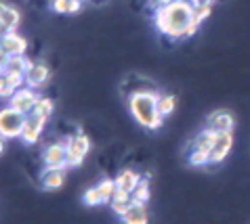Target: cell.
I'll return each mask as SVG.
<instances>
[{"label":"cell","mask_w":250,"mask_h":224,"mask_svg":"<svg viewBox=\"0 0 250 224\" xmlns=\"http://www.w3.org/2000/svg\"><path fill=\"white\" fill-rule=\"evenodd\" d=\"M130 205H133V199H112L109 201V207H112V212L116 216H124Z\"/></svg>","instance_id":"24"},{"label":"cell","mask_w":250,"mask_h":224,"mask_svg":"<svg viewBox=\"0 0 250 224\" xmlns=\"http://www.w3.org/2000/svg\"><path fill=\"white\" fill-rule=\"evenodd\" d=\"M133 201H137V204H147L149 201V183H147V178H141V183L137 185V188L133 191Z\"/></svg>","instance_id":"22"},{"label":"cell","mask_w":250,"mask_h":224,"mask_svg":"<svg viewBox=\"0 0 250 224\" xmlns=\"http://www.w3.org/2000/svg\"><path fill=\"white\" fill-rule=\"evenodd\" d=\"M158 99L160 94L151 93V90H137V93L130 94L128 109L139 126H143L147 130H158L162 126L164 117L158 111Z\"/></svg>","instance_id":"2"},{"label":"cell","mask_w":250,"mask_h":224,"mask_svg":"<svg viewBox=\"0 0 250 224\" xmlns=\"http://www.w3.org/2000/svg\"><path fill=\"white\" fill-rule=\"evenodd\" d=\"M160 2H162V4H168V2H172V0H160Z\"/></svg>","instance_id":"32"},{"label":"cell","mask_w":250,"mask_h":224,"mask_svg":"<svg viewBox=\"0 0 250 224\" xmlns=\"http://www.w3.org/2000/svg\"><path fill=\"white\" fill-rule=\"evenodd\" d=\"M38 90L36 88H30V86H21L15 94L9 99V105L13 109L21 111V113H32L34 111V105L38 101Z\"/></svg>","instance_id":"4"},{"label":"cell","mask_w":250,"mask_h":224,"mask_svg":"<svg viewBox=\"0 0 250 224\" xmlns=\"http://www.w3.org/2000/svg\"><path fill=\"white\" fill-rule=\"evenodd\" d=\"M84 0H51V9L57 15H76L82 11Z\"/></svg>","instance_id":"14"},{"label":"cell","mask_w":250,"mask_h":224,"mask_svg":"<svg viewBox=\"0 0 250 224\" xmlns=\"http://www.w3.org/2000/svg\"><path fill=\"white\" fill-rule=\"evenodd\" d=\"M212 13V4H200V6H193V19L202 25V21H206Z\"/></svg>","instance_id":"26"},{"label":"cell","mask_w":250,"mask_h":224,"mask_svg":"<svg viewBox=\"0 0 250 224\" xmlns=\"http://www.w3.org/2000/svg\"><path fill=\"white\" fill-rule=\"evenodd\" d=\"M53 109H55V105L51 99H46V96H38L36 105H34V113L44 117V120H48V117L53 115Z\"/></svg>","instance_id":"19"},{"label":"cell","mask_w":250,"mask_h":224,"mask_svg":"<svg viewBox=\"0 0 250 224\" xmlns=\"http://www.w3.org/2000/svg\"><path fill=\"white\" fill-rule=\"evenodd\" d=\"M65 145L69 149V155H76L80 159H84L88 155V151H91V138L86 134H74L72 138H67Z\"/></svg>","instance_id":"12"},{"label":"cell","mask_w":250,"mask_h":224,"mask_svg":"<svg viewBox=\"0 0 250 224\" xmlns=\"http://www.w3.org/2000/svg\"><path fill=\"white\" fill-rule=\"evenodd\" d=\"M233 147V134L231 132H217V138H214L212 151H210V164H219L229 155Z\"/></svg>","instance_id":"7"},{"label":"cell","mask_w":250,"mask_h":224,"mask_svg":"<svg viewBox=\"0 0 250 224\" xmlns=\"http://www.w3.org/2000/svg\"><path fill=\"white\" fill-rule=\"evenodd\" d=\"M122 222H128V224H145L149 220L147 216V207H145V204H137V201H133V205H130L126 209V214L120 216Z\"/></svg>","instance_id":"13"},{"label":"cell","mask_w":250,"mask_h":224,"mask_svg":"<svg viewBox=\"0 0 250 224\" xmlns=\"http://www.w3.org/2000/svg\"><path fill=\"white\" fill-rule=\"evenodd\" d=\"M46 122H48V120H44V117L36 115L34 111H32V113H27V120H25L23 132H21V141H23L25 145L38 143V138H40V134H42V130H44Z\"/></svg>","instance_id":"6"},{"label":"cell","mask_w":250,"mask_h":224,"mask_svg":"<svg viewBox=\"0 0 250 224\" xmlns=\"http://www.w3.org/2000/svg\"><path fill=\"white\" fill-rule=\"evenodd\" d=\"M139 183H141V176H139L137 172H133V170H122L116 176V187L124 188V191H130V193L135 191Z\"/></svg>","instance_id":"17"},{"label":"cell","mask_w":250,"mask_h":224,"mask_svg":"<svg viewBox=\"0 0 250 224\" xmlns=\"http://www.w3.org/2000/svg\"><path fill=\"white\" fill-rule=\"evenodd\" d=\"M189 164L191 166H206V164H210V153L191 149V153H189Z\"/></svg>","instance_id":"25"},{"label":"cell","mask_w":250,"mask_h":224,"mask_svg":"<svg viewBox=\"0 0 250 224\" xmlns=\"http://www.w3.org/2000/svg\"><path fill=\"white\" fill-rule=\"evenodd\" d=\"M189 2H191L193 6H200V4H212L214 0H189Z\"/></svg>","instance_id":"28"},{"label":"cell","mask_w":250,"mask_h":224,"mask_svg":"<svg viewBox=\"0 0 250 224\" xmlns=\"http://www.w3.org/2000/svg\"><path fill=\"white\" fill-rule=\"evenodd\" d=\"M214 138H217V130L208 128L204 132H200V134L193 138V149L196 151H204V153H210L212 151V145H214Z\"/></svg>","instance_id":"16"},{"label":"cell","mask_w":250,"mask_h":224,"mask_svg":"<svg viewBox=\"0 0 250 224\" xmlns=\"http://www.w3.org/2000/svg\"><path fill=\"white\" fill-rule=\"evenodd\" d=\"M84 204L88 205V207H95V205H103V199H101V193H99V188L97 187H91L88 191L84 193Z\"/></svg>","instance_id":"23"},{"label":"cell","mask_w":250,"mask_h":224,"mask_svg":"<svg viewBox=\"0 0 250 224\" xmlns=\"http://www.w3.org/2000/svg\"><path fill=\"white\" fill-rule=\"evenodd\" d=\"M67 155H69V149L65 143H53L44 149L42 162L46 168H65L67 170Z\"/></svg>","instance_id":"5"},{"label":"cell","mask_w":250,"mask_h":224,"mask_svg":"<svg viewBox=\"0 0 250 224\" xmlns=\"http://www.w3.org/2000/svg\"><path fill=\"white\" fill-rule=\"evenodd\" d=\"M25 120H27V113H21V111L13 109L11 105H6L4 109H0V136L21 138Z\"/></svg>","instance_id":"3"},{"label":"cell","mask_w":250,"mask_h":224,"mask_svg":"<svg viewBox=\"0 0 250 224\" xmlns=\"http://www.w3.org/2000/svg\"><path fill=\"white\" fill-rule=\"evenodd\" d=\"M48 75H51V72H48V67L44 63H32L25 72V86L36 88V90L42 88L48 82Z\"/></svg>","instance_id":"9"},{"label":"cell","mask_w":250,"mask_h":224,"mask_svg":"<svg viewBox=\"0 0 250 224\" xmlns=\"http://www.w3.org/2000/svg\"><path fill=\"white\" fill-rule=\"evenodd\" d=\"M206 126L212 130H217V132H231L233 130V115L229 113V111H223V109L212 111L206 120Z\"/></svg>","instance_id":"11"},{"label":"cell","mask_w":250,"mask_h":224,"mask_svg":"<svg viewBox=\"0 0 250 224\" xmlns=\"http://www.w3.org/2000/svg\"><path fill=\"white\" fill-rule=\"evenodd\" d=\"M40 185L46 191H57L65 185V168H46L44 172L40 174Z\"/></svg>","instance_id":"8"},{"label":"cell","mask_w":250,"mask_h":224,"mask_svg":"<svg viewBox=\"0 0 250 224\" xmlns=\"http://www.w3.org/2000/svg\"><path fill=\"white\" fill-rule=\"evenodd\" d=\"M4 86H6V75H4V74H0V94H2Z\"/></svg>","instance_id":"29"},{"label":"cell","mask_w":250,"mask_h":224,"mask_svg":"<svg viewBox=\"0 0 250 224\" xmlns=\"http://www.w3.org/2000/svg\"><path fill=\"white\" fill-rule=\"evenodd\" d=\"M0 46L4 48L9 57H13V55H25V51H27V40L23 36H19L15 30H9V32L4 34L2 42H0Z\"/></svg>","instance_id":"10"},{"label":"cell","mask_w":250,"mask_h":224,"mask_svg":"<svg viewBox=\"0 0 250 224\" xmlns=\"http://www.w3.org/2000/svg\"><path fill=\"white\" fill-rule=\"evenodd\" d=\"M193 4L185 0H172V2L160 6L154 13V23L158 32L172 40H183L187 27L193 23Z\"/></svg>","instance_id":"1"},{"label":"cell","mask_w":250,"mask_h":224,"mask_svg":"<svg viewBox=\"0 0 250 224\" xmlns=\"http://www.w3.org/2000/svg\"><path fill=\"white\" fill-rule=\"evenodd\" d=\"M4 141H6V138L0 136V155H2V153H4Z\"/></svg>","instance_id":"31"},{"label":"cell","mask_w":250,"mask_h":224,"mask_svg":"<svg viewBox=\"0 0 250 224\" xmlns=\"http://www.w3.org/2000/svg\"><path fill=\"white\" fill-rule=\"evenodd\" d=\"M86 2H88V0H86Z\"/></svg>","instance_id":"33"},{"label":"cell","mask_w":250,"mask_h":224,"mask_svg":"<svg viewBox=\"0 0 250 224\" xmlns=\"http://www.w3.org/2000/svg\"><path fill=\"white\" fill-rule=\"evenodd\" d=\"M6 32H9V30H6L4 25H0V42H2V38H4V34H6Z\"/></svg>","instance_id":"30"},{"label":"cell","mask_w":250,"mask_h":224,"mask_svg":"<svg viewBox=\"0 0 250 224\" xmlns=\"http://www.w3.org/2000/svg\"><path fill=\"white\" fill-rule=\"evenodd\" d=\"M32 65V61L25 57V55H13L9 57V63H6V69L4 72H13V74H23L27 72V67Z\"/></svg>","instance_id":"18"},{"label":"cell","mask_w":250,"mask_h":224,"mask_svg":"<svg viewBox=\"0 0 250 224\" xmlns=\"http://www.w3.org/2000/svg\"><path fill=\"white\" fill-rule=\"evenodd\" d=\"M19 21H21V15H19L17 9H13L11 4L0 2V25H4L6 30H17Z\"/></svg>","instance_id":"15"},{"label":"cell","mask_w":250,"mask_h":224,"mask_svg":"<svg viewBox=\"0 0 250 224\" xmlns=\"http://www.w3.org/2000/svg\"><path fill=\"white\" fill-rule=\"evenodd\" d=\"M175 107H177L175 96H172V94H160V99H158V111H160V115L168 117L172 111H175Z\"/></svg>","instance_id":"20"},{"label":"cell","mask_w":250,"mask_h":224,"mask_svg":"<svg viewBox=\"0 0 250 224\" xmlns=\"http://www.w3.org/2000/svg\"><path fill=\"white\" fill-rule=\"evenodd\" d=\"M97 188H99V193H101V199H103V204H109L114 197V193H116V180L112 178H105V180H101L99 185H97Z\"/></svg>","instance_id":"21"},{"label":"cell","mask_w":250,"mask_h":224,"mask_svg":"<svg viewBox=\"0 0 250 224\" xmlns=\"http://www.w3.org/2000/svg\"><path fill=\"white\" fill-rule=\"evenodd\" d=\"M6 63H9V55H6V51L0 46V74L6 69Z\"/></svg>","instance_id":"27"}]
</instances>
